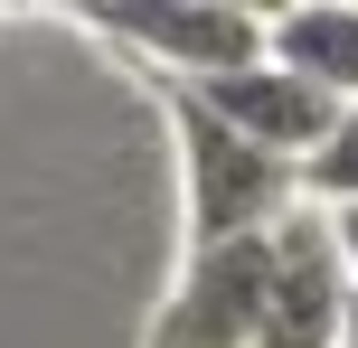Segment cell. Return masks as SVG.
<instances>
[{
    "instance_id": "cell-6",
    "label": "cell",
    "mask_w": 358,
    "mask_h": 348,
    "mask_svg": "<svg viewBox=\"0 0 358 348\" xmlns=\"http://www.w3.org/2000/svg\"><path fill=\"white\" fill-rule=\"evenodd\" d=\"M264 66L302 75L311 94H330V104H358V10L340 0H311V10H273L264 19Z\"/></svg>"
},
{
    "instance_id": "cell-3",
    "label": "cell",
    "mask_w": 358,
    "mask_h": 348,
    "mask_svg": "<svg viewBox=\"0 0 358 348\" xmlns=\"http://www.w3.org/2000/svg\"><path fill=\"white\" fill-rule=\"evenodd\" d=\"M113 38H132L142 56H161L170 85H217L236 66H264V19L227 10V0H161V10H104Z\"/></svg>"
},
{
    "instance_id": "cell-7",
    "label": "cell",
    "mask_w": 358,
    "mask_h": 348,
    "mask_svg": "<svg viewBox=\"0 0 358 348\" xmlns=\"http://www.w3.org/2000/svg\"><path fill=\"white\" fill-rule=\"evenodd\" d=\"M292 179H302V188H311V198H321V207H330V217H340V207H358V104L340 113V123H330V142H321V151H311V160H302V169H292Z\"/></svg>"
},
{
    "instance_id": "cell-5",
    "label": "cell",
    "mask_w": 358,
    "mask_h": 348,
    "mask_svg": "<svg viewBox=\"0 0 358 348\" xmlns=\"http://www.w3.org/2000/svg\"><path fill=\"white\" fill-rule=\"evenodd\" d=\"M179 94H198L236 142H255L264 160H283V169H302L311 151L330 142V123H340V104L311 94L302 75H283V66H236V75H217V85H179Z\"/></svg>"
},
{
    "instance_id": "cell-2",
    "label": "cell",
    "mask_w": 358,
    "mask_h": 348,
    "mask_svg": "<svg viewBox=\"0 0 358 348\" xmlns=\"http://www.w3.org/2000/svg\"><path fill=\"white\" fill-rule=\"evenodd\" d=\"M349 330V264L321 207H292L264 236V320L255 348H340Z\"/></svg>"
},
{
    "instance_id": "cell-1",
    "label": "cell",
    "mask_w": 358,
    "mask_h": 348,
    "mask_svg": "<svg viewBox=\"0 0 358 348\" xmlns=\"http://www.w3.org/2000/svg\"><path fill=\"white\" fill-rule=\"evenodd\" d=\"M170 113H179V169H189V236L198 245H255L302 207V179L283 160H264L255 142H236L198 94L170 85Z\"/></svg>"
},
{
    "instance_id": "cell-4",
    "label": "cell",
    "mask_w": 358,
    "mask_h": 348,
    "mask_svg": "<svg viewBox=\"0 0 358 348\" xmlns=\"http://www.w3.org/2000/svg\"><path fill=\"white\" fill-rule=\"evenodd\" d=\"M255 320H264V236L189 245V273H179L151 348H255Z\"/></svg>"
}]
</instances>
